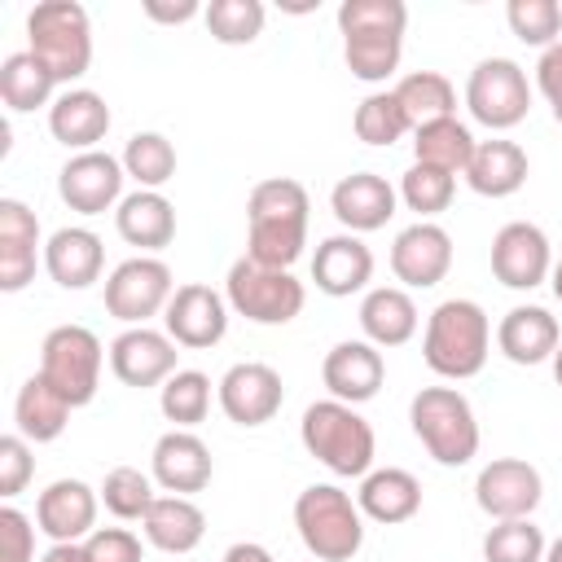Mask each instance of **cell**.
Returning a JSON list of instances; mask_svg holds the SVG:
<instances>
[{"instance_id": "32", "label": "cell", "mask_w": 562, "mask_h": 562, "mask_svg": "<svg viewBox=\"0 0 562 562\" xmlns=\"http://www.w3.org/2000/svg\"><path fill=\"white\" fill-rule=\"evenodd\" d=\"M13 422H18V435H22V439H31V443H53V439L66 430V422H70V404H66V395H61L44 373H35V378H26V382L18 386Z\"/></svg>"}, {"instance_id": "2", "label": "cell", "mask_w": 562, "mask_h": 562, "mask_svg": "<svg viewBox=\"0 0 562 562\" xmlns=\"http://www.w3.org/2000/svg\"><path fill=\"white\" fill-rule=\"evenodd\" d=\"M299 439H303L307 457H316L338 479H364L378 457L373 426L356 413V404H342V400L307 404L303 422H299Z\"/></svg>"}, {"instance_id": "43", "label": "cell", "mask_w": 562, "mask_h": 562, "mask_svg": "<svg viewBox=\"0 0 562 562\" xmlns=\"http://www.w3.org/2000/svg\"><path fill=\"white\" fill-rule=\"evenodd\" d=\"M452 193H457V176L439 171V167H426V162H413L400 180V198L408 211H417L422 220H435L439 211L452 206Z\"/></svg>"}, {"instance_id": "26", "label": "cell", "mask_w": 562, "mask_h": 562, "mask_svg": "<svg viewBox=\"0 0 562 562\" xmlns=\"http://www.w3.org/2000/svg\"><path fill=\"white\" fill-rule=\"evenodd\" d=\"M558 342H562L558 321L544 307H536V303L509 307L501 316V325H496V347L514 364H544V360H553Z\"/></svg>"}, {"instance_id": "49", "label": "cell", "mask_w": 562, "mask_h": 562, "mask_svg": "<svg viewBox=\"0 0 562 562\" xmlns=\"http://www.w3.org/2000/svg\"><path fill=\"white\" fill-rule=\"evenodd\" d=\"M536 88L553 105V119L562 123V40L540 53V61H536Z\"/></svg>"}, {"instance_id": "28", "label": "cell", "mask_w": 562, "mask_h": 562, "mask_svg": "<svg viewBox=\"0 0 562 562\" xmlns=\"http://www.w3.org/2000/svg\"><path fill=\"white\" fill-rule=\"evenodd\" d=\"M114 228L127 246H140V255H154L176 237V206L158 189H136L114 206Z\"/></svg>"}, {"instance_id": "7", "label": "cell", "mask_w": 562, "mask_h": 562, "mask_svg": "<svg viewBox=\"0 0 562 562\" xmlns=\"http://www.w3.org/2000/svg\"><path fill=\"white\" fill-rule=\"evenodd\" d=\"M224 299L237 316H246L255 325H290L303 312L307 290L290 268H268V263L241 255V259H233V268L224 277Z\"/></svg>"}, {"instance_id": "46", "label": "cell", "mask_w": 562, "mask_h": 562, "mask_svg": "<svg viewBox=\"0 0 562 562\" xmlns=\"http://www.w3.org/2000/svg\"><path fill=\"white\" fill-rule=\"evenodd\" d=\"M35 474V457H31V439H22L18 430L0 439V496L13 501Z\"/></svg>"}, {"instance_id": "33", "label": "cell", "mask_w": 562, "mask_h": 562, "mask_svg": "<svg viewBox=\"0 0 562 562\" xmlns=\"http://www.w3.org/2000/svg\"><path fill=\"white\" fill-rule=\"evenodd\" d=\"M474 132L452 114V119H435V123H422L413 132V162H426V167H439L448 176L465 171L470 158H474Z\"/></svg>"}, {"instance_id": "44", "label": "cell", "mask_w": 562, "mask_h": 562, "mask_svg": "<svg viewBox=\"0 0 562 562\" xmlns=\"http://www.w3.org/2000/svg\"><path fill=\"white\" fill-rule=\"evenodd\" d=\"M505 22L531 48H549L562 40V4L558 0H509Z\"/></svg>"}, {"instance_id": "12", "label": "cell", "mask_w": 562, "mask_h": 562, "mask_svg": "<svg viewBox=\"0 0 562 562\" xmlns=\"http://www.w3.org/2000/svg\"><path fill=\"white\" fill-rule=\"evenodd\" d=\"M123 158L105 154V149H88V154H70L66 167L57 171V193L70 211L79 215H101L110 206L123 202Z\"/></svg>"}, {"instance_id": "9", "label": "cell", "mask_w": 562, "mask_h": 562, "mask_svg": "<svg viewBox=\"0 0 562 562\" xmlns=\"http://www.w3.org/2000/svg\"><path fill=\"white\" fill-rule=\"evenodd\" d=\"M465 105L474 123L492 132H509L531 110V83L527 70L514 57H483L465 79Z\"/></svg>"}, {"instance_id": "19", "label": "cell", "mask_w": 562, "mask_h": 562, "mask_svg": "<svg viewBox=\"0 0 562 562\" xmlns=\"http://www.w3.org/2000/svg\"><path fill=\"white\" fill-rule=\"evenodd\" d=\"M382 378H386V360L369 338H342L325 351L321 382L329 386V400L364 404L382 391Z\"/></svg>"}, {"instance_id": "25", "label": "cell", "mask_w": 562, "mask_h": 562, "mask_svg": "<svg viewBox=\"0 0 562 562\" xmlns=\"http://www.w3.org/2000/svg\"><path fill=\"white\" fill-rule=\"evenodd\" d=\"M44 268L61 290H88L105 268V246L92 228H57L44 241Z\"/></svg>"}, {"instance_id": "15", "label": "cell", "mask_w": 562, "mask_h": 562, "mask_svg": "<svg viewBox=\"0 0 562 562\" xmlns=\"http://www.w3.org/2000/svg\"><path fill=\"white\" fill-rule=\"evenodd\" d=\"M162 325H167L176 347L206 351L228 334V299L220 290L202 285V281L176 285V294H171V303L162 312Z\"/></svg>"}, {"instance_id": "24", "label": "cell", "mask_w": 562, "mask_h": 562, "mask_svg": "<svg viewBox=\"0 0 562 562\" xmlns=\"http://www.w3.org/2000/svg\"><path fill=\"white\" fill-rule=\"evenodd\" d=\"M48 132H53V140H61L75 154L97 149V140L110 132V105H105V97L92 92V88H66L48 105Z\"/></svg>"}, {"instance_id": "22", "label": "cell", "mask_w": 562, "mask_h": 562, "mask_svg": "<svg viewBox=\"0 0 562 562\" xmlns=\"http://www.w3.org/2000/svg\"><path fill=\"white\" fill-rule=\"evenodd\" d=\"M40 259V220L26 202L0 198V290L18 294L31 285Z\"/></svg>"}, {"instance_id": "39", "label": "cell", "mask_w": 562, "mask_h": 562, "mask_svg": "<svg viewBox=\"0 0 562 562\" xmlns=\"http://www.w3.org/2000/svg\"><path fill=\"white\" fill-rule=\"evenodd\" d=\"M154 501V474H140L136 465H114L101 483V505L123 522H145Z\"/></svg>"}, {"instance_id": "50", "label": "cell", "mask_w": 562, "mask_h": 562, "mask_svg": "<svg viewBox=\"0 0 562 562\" xmlns=\"http://www.w3.org/2000/svg\"><path fill=\"white\" fill-rule=\"evenodd\" d=\"M198 13H206L198 0H176V4H167V0H145V18L167 22V26H180V22L198 18Z\"/></svg>"}, {"instance_id": "34", "label": "cell", "mask_w": 562, "mask_h": 562, "mask_svg": "<svg viewBox=\"0 0 562 562\" xmlns=\"http://www.w3.org/2000/svg\"><path fill=\"white\" fill-rule=\"evenodd\" d=\"M53 88H57V79L48 75V66H44L31 48L9 53V57L0 61V101H4L13 114H26V110H35V105H53V101H57Z\"/></svg>"}, {"instance_id": "56", "label": "cell", "mask_w": 562, "mask_h": 562, "mask_svg": "<svg viewBox=\"0 0 562 562\" xmlns=\"http://www.w3.org/2000/svg\"><path fill=\"white\" fill-rule=\"evenodd\" d=\"M312 562H316V558H312Z\"/></svg>"}, {"instance_id": "47", "label": "cell", "mask_w": 562, "mask_h": 562, "mask_svg": "<svg viewBox=\"0 0 562 562\" xmlns=\"http://www.w3.org/2000/svg\"><path fill=\"white\" fill-rule=\"evenodd\" d=\"M83 544L92 562H145V544L127 527H97Z\"/></svg>"}, {"instance_id": "54", "label": "cell", "mask_w": 562, "mask_h": 562, "mask_svg": "<svg viewBox=\"0 0 562 562\" xmlns=\"http://www.w3.org/2000/svg\"><path fill=\"white\" fill-rule=\"evenodd\" d=\"M544 562H562V536H558V540H549V549H544Z\"/></svg>"}, {"instance_id": "4", "label": "cell", "mask_w": 562, "mask_h": 562, "mask_svg": "<svg viewBox=\"0 0 562 562\" xmlns=\"http://www.w3.org/2000/svg\"><path fill=\"white\" fill-rule=\"evenodd\" d=\"M294 527L316 562H351L364 544V514L338 483H312L294 496Z\"/></svg>"}, {"instance_id": "36", "label": "cell", "mask_w": 562, "mask_h": 562, "mask_svg": "<svg viewBox=\"0 0 562 562\" xmlns=\"http://www.w3.org/2000/svg\"><path fill=\"white\" fill-rule=\"evenodd\" d=\"M400 57H404V35L400 31H356V35H342V61L364 83H386L400 70Z\"/></svg>"}, {"instance_id": "8", "label": "cell", "mask_w": 562, "mask_h": 562, "mask_svg": "<svg viewBox=\"0 0 562 562\" xmlns=\"http://www.w3.org/2000/svg\"><path fill=\"white\" fill-rule=\"evenodd\" d=\"M101 364H105V351L88 325H57L44 334L40 373L66 395L70 408L92 404V395L101 386Z\"/></svg>"}, {"instance_id": "23", "label": "cell", "mask_w": 562, "mask_h": 562, "mask_svg": "<svg viewBox=\"0 0 562 562\" xmlns=\"http://www.w3.org/2000/svg\"><path fill=\"white\" fill-rule=\"evenodd\" d=\"M373 277V250L356 233H334L312 255V281L329 299H351Z\"/></svg>"}, {"instance_id": "6", "label": "cell", "mask_w": 562, "mask_h": 562, "mask_svg": "<svg viewBox=\"0 0 562 562\" xmlns=\"http://www.w3.org/2000/svg\"><path fill=\"white\" fill-rule=\"evenodd\" d=\"M26 48L48 66L57 83H75L92 66V22L75 0H44L26 13Z\"/></svg>"}, {"instance_id": "3", "label": "cell", "mask_w": 562, "mask_h": 562, "mask_svg": "<svg viewBox=\"0 0 562 562\" xmlns=\"http://www.w3.org/2000/svg\"><path fill=\"white\" fill-rule=\"evenodd\" d=\"M487 347H492V321L474 299H443L426 316L422 356L439 378L448 382L474 378L487 364Z\"/></svg>"}, {"instance_id": "37", "label": "cell", "mask_w": 562, "mask_h": 562, "mask_svg": "<svg viewBox=\"0 0 562 562\" xmlns=\"http://www.w3.org/2000/svg\"><path fill=\"white\" fill-rule=\"evenodd\" d=\"M158 408L176 430H193L211 413V378L202 369H176L158 386Z\"/></svg>"}, {"instance_id": "53", "label": "cell", "mask_w": 562, "mask_h": 562, "mask_svg": "<svg viewBox=\"0 0 562 562\" xmlns=\"http://www.w3.org/2000/svg\"><path fill=\"white\" fill-rule=\"evenodd\" d=\"M549 285H553V294H558V303H562V259H553V272H549Z\"/></svg>"}, {"instance_id": "21", "label": "cell", "mask_w": 562, "mask_h": 562, "mask_svg": "<svg viewBox=\"0 0 562 562\" xmlns=\"http://www.w3.org/2000/svg\"><path fill=\"white\" fill-rule=\"evenodd\" d=\"M395 202H400V193L386 184V176H378V171H351V176H342L338 184H334V193H329V211L338 215V224L347 228V233H378V228H386V220L395 215Z\"/></svg>"}, {"instance_id": "20", "label": "cell", "mask_w": 562, "mask_h": 562, "mask_svg": "<svg viewBox=\"0 0 562 562\" xmlns=\"http://www.w3.org/2000/svg\"><path fill=\"white\" fill-rule=\"evenodd\" d=\"M149 474L162 492L171 496H193L211 483L215 474V461H211V448L193 435V430H167L158 443H154V457H149Z\"/></svg>"}, {"instance_id": "27", "label": "cell", "mask_w": 562, "mask_h": 562, "mask_svg": "<svg viewBox=\"0 0 562 562\" xmlns=\"http://www.w3.org/2000/svg\"><path fill=\"white\" fill-rule=\"evenodd\" d=\"M527 171H531L527 149L518 140L492 136V140H479L474 145V158H470V167L461 176L483 198H509V193H518L527 184Z\"/></svg>"}, {"instance_id": "14", "label": "cell", "mask_w": 562, "mask_h": 562, "mask_svg": "<svg viewBox=\"0 0 562 562\" xmlns=\"http://www.w3.org/2000/svg\"><path fill=\"white\" fill-rule=\"evenodd\" d=\"M492 272L509 290H536L553 272V250L540 224L531 220H509L492 237Z\"/></svg>"}, {"instance_id": "38", "label": "cell", "mask_w": 562, "mask_h": 562, "mask_svg": "<svg viewBox=\"0 0 562 562\" xmlns=\"http://www.w3.org/2000/svg\"><path fill=\"white\" fill-rule=\"evenodd\" d=\"M123 171L136 180V189H162L176 176V145L162 132H136L123 145Z\"/></svg>"}, {"instance_id": "13", "label": "cell", "mask_w": 562, "mask_h": 562, "mask_svg": "<svg viewBox=\"0 0 562 562\" xmlns=\"http://www.w3.org/2000/svg\"><path fill=\"white\" fill-rule=\"evenodd\" d=\"M215 400H220V408H224L228 422H237V426H263V422H272V417L281 413V404H285V382H281V373H277L272 364H263V360H241V364H233V369L220 378Z\"/></svg>"}, {"instance_id": "41", "label": "cell", "mask_w": 562, "mask_h": 562, "mask_svg": "<svg viewBox=\"0 0 562 562\" xmlns=\"http://www.w3.org/2000/svg\"><path fill=\"white\" fill-rule=\"evenodd\" d=\"M544 549L549 540L531 518L496 522L483 536V562H544Z\"/></svg>"}, {"instance_id": "5", "label": "cell", "mask_w": 562, "mask_h": 562, "mask_svg": "<svg viewBox=\"0 0 562 562\" xmlns=\"http://www.w3.org/2000/svg\"><path fill=\"white\" fill-rule=\"evenodd\" d=\"M408 422L439 465H470L479 457V417L457 386H422L408 404Z\"/></svg>"}, {"instance_id": "17", "label": "cell", "mask_w": 562, "mask_h": 562, "mask_svg": "<svg viewBox=\"0 0 562 562\" xmlns=\"http://www.w3.org/2000/svg\"><path fill=\"white\" fill-rule=\"evenodd\" d=\"M176 342L167 329H149V325H127L114 342H110V369L123 386H162L176 373Z\"/></svg>"}, {"instance_id": "11", "label": "cell", "mask_w": 562, "mask_h": 562, "mask_svg": "<svg viewBox=\"0 0 562 562\" xmlns=\"http://www.w3.org/2000/svg\"><path fill=\"white\" fill-rule=\"evenodd\" d=\"M544 496V479L531 461L522 457H496L479 470L474 479V501L487 518L509 522V518H531Z\"/></svg>"}, {"instance_id": "48", "label": "cell", "mask_w": 562, "mask_h": 562, "mask_svg": "<svg viewBox=\"0 0 562 562\" xmlns=\"http://www.w3.org/2000/svg\"><path fill=\"white\" fill-rule=\"evenodd\" d=\"M0 562H35V527L18 505L0 509Z\"/></svg>"}, {"instance_id": "10", "label": "cell", "mask_w": 562, "mask_h": 562, "mask_svg": "<svg viewBox=\"0 0 562 562\" xmlns=\"http://www.w3.org/2000/svg\"><path fill=\"white\" fill-rule=\"evenodd\" d=\"M176 294L171 268L158 255H132L105 277V312L123 325H149Z\"/></svg>"}, {"instance_id": "35", "label": "cell", "mask_w": 562, "mask_h": 562, "mask_svg": "<svg viewBox=\"0 0 562 562\" xmlns=\"http://www.w3.org/2000/svg\"><path fill=\"white\" fill-rule=\"evenodd\" d=\"M391 92H395V101L404 105L413 132H417L422 123H435V119H452V114H457V88H452V79L439 75V70H408Z\"/></svg>"}, {"instance_id": "1", "label": "cell", "mask_w": 562, "mask_h": 562, "mask_svg": "<svg viewBox=\"0 0 562 562\" xmlns=\"http://www.w3.org/2000/svg\"><path fill=\"white\" fill-rule=\"evenodd\" d=\"M307 246V189L290 176L259 180L246 202V255L290 268Z\"/></svg>"}, {"instance_id": "51", "label": "cell", "mask_w": 562, "mask_h": 562, "mask_svg": "<svg viewBox=\"0 0 562 562\" xmlns=\"http://www.w3.org/2000/svg\"><path fill=\"white\" fill-rule=\"evenodd\" d=\"M220 562H277L263 544H255V540H237V544H228L224 549V558Z\"/></svg>"}, {"instance_id": "30", "label": "cell", "mask_w": 562, "mask_h": 562, "mask_svg": "<svg viewBox=\"0 0 562 562\" xmlns=\"http://www.w3.org/2000/svg\"><path fill=\"white\" fill-rule=\"evenodd\" d=\"M417 303L408 290L400 285H373L364 299H360V329L364 338L382 351V347H404L413 334H417Z\"/></svg>"}, {"instance_id": "42", "label": "cell", "mask_w": 562, "mask_h": 562, "mask_svg": "<svg viewBox=\"0 0 562 562\" xmlns=\"http://www.w3.org/2000/svg\"><path fill=\"white\" fill-rule=\"evenodd\" d=\"M202 18L215 44H255L268 9L259 0H211Z\"/></svg>"}, {"instance_id": "45", "label": "cell", "mask_w": 562, "mask_h": 562, "mask_svg": "<svg viewBox=\"0 0 562 562\" xmlns=\"http://www.w3.org/2000/svg\"><path fill=\"white\" fill-rule=\"evenodd\" d=\"M408 26V4L404 0H342L338 4V31H400Z\"/></svg>"}, {"instance_id": "16", "label": "cell", "mask_w": 562, "mask_h": 562, "mask_svg": "<svg viewBox=\"0 0 562 562\" xmlns=\"http://www.w3.org/2000/svg\"><path fill=\"white\" fill-rule=\"evenodd\" d=\"M448 268H452V237L443 224L417 220V224L395 233V241H391L395 281H404L408 290H430L448 277Z\"/></svg>"}, {"instance_id": "52", "label": "cell", "mask_w": 562, "mask_h": 562, "mask_svg": "<svg viewBox=\"0 0 562 562\" xmlns=\"http://www.w3.org/2000/svg\"><path fill=\"white\" fill-rule=\"evenodd\" d=\"M40 562H92V558H88V544H83V540H75V544H53Z\"/></svg>"}, {"instance_id": "29", "label": "cell", "mask_w": 562, "mask_h": 562, "mask_svg": "<svg viewBox=\"0 0 562 562\" xmlns=\"http://www.w3.org/2000/svg\"><path fill=\"white\" fill-rule=\"evenodd\" d=\"M356 505H360L364 518L395 527V522H408L422 509V483L400 465H382V470H369L360 479Z\"/></svg>"}, {"instance_id": "55", "label": "cell", "mask_w": 562, "mask_h": 562, "mask_svg": "<svg viewBox=\"0 0 562 562\" xmlns=\"http://www.w3.org/2000/svg\"><path fill=\"white\" fill-rule=\"evenodd\" d=\"M553 378H558V386H562V342H558V351H553Z\"/></svg>"}, {"instance_id": "31", "label": "cell", "mask_w": 562, "mask_h": 562, "mask_svg": "<svg viewBox=\"0 0 562 562\" xmlns=\"http://www.w3.org/2000/svg\"><path fill=\"white\" fill-rule=\"evenodd\" d=\"M145 540L162 553H193L206 536V514L193 505V496H158L145 514Z\"/></svg>"}, {"instance_id": "40", "label": "cell", "mask_w": 562, "mask_h": 562, "mask_svg": "<svg viewBox=\"0 0 562 562\" xmlns=\"http://www.w3.org/2000/svg\"><path fill=\"white\" fill-rule=\"evenodd\" d=\"M351 127H356V136H360L364 145H395V140H404V136L413 132V123H408L404 105L395 101V92H369V97L356 105Z\"/></svg>"}, {"instance_id": "18", "label": "cell", "mask_w": 562, "mask_h": 562, "mask_svg": "<svg viewBox=\"0 0 562 562\" xmlns=\"http://www.w3.org/2000/svg\"><path fill=\"white\" fill-rule=\"evenodd\" d=\"M97 505L101 492H92L83 479H53L35 501V522L53 544H75L97 531Z\"/></svg>"}]
</instances>
